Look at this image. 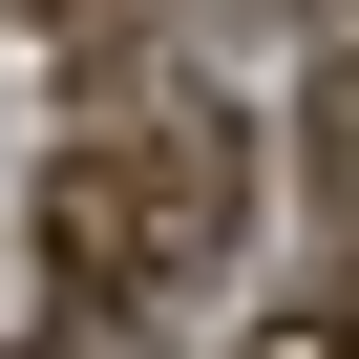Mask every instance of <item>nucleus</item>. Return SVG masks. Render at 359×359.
<instances>
[{
  "instance_id": "f257e3e1",
  "label": "nucleus",
  "mask_w": 359,
  "mask_h": 359,
  "mask_svg": "<svg viewBox=\"0 0 359 359\" xmlns=\"http://www.w3.org/2000/svg\"><path fill=\"white\" fill-rule=\"evenodd\" d=\"M233 212H254V148H233L212 85H127V106L64 148V191H43V233H64L85 296H191V275L233 254Z\"/></svg>"
},
{
  "instance_id": "f03ea898",
  "label": "nucleus",
  "mask_w": 359,
  "mask_h": 359,
  "mask_svg": "<svg viewBox=\"0 0 359 359\" xmlns=\"http://www.w3.org/2000/svg\"><path fill=\"white\" fill-rule=\"evenodd\" d=\"M317 169H338V191H359V64L317 85Z\"/></svg>"
},
{
  "instance_id": "7ed1b4c3",
  "label": "nucleus",
  "mask_w": 359,
  "mask_h": 359,
  "mask_svg": "<svg viewBox=\"0 0 359 359\" xmlns=\"http://www.w3.org/2000/svg\"><path fill=\"white\" fill-rule=\"evenodd\" d=\"M275 359H359V338H275Z\"/></svg>"
}]
</instances>
